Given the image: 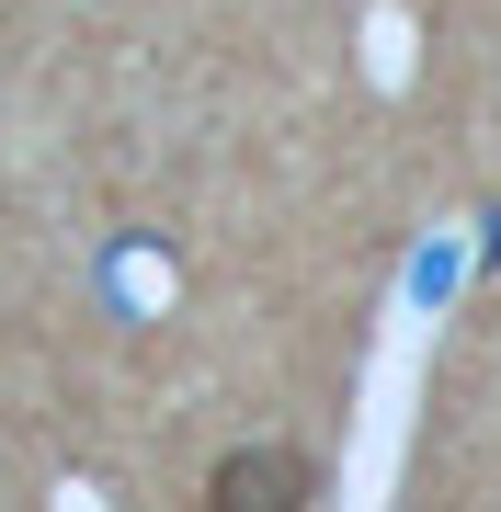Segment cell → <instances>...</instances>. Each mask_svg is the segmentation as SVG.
<instances>
[{
	"label": "cell",
	"mask_w": 501,
	"mask_h": 512,
	"mask_svg": "<svg viewBox=\"0 0 501 512\" xmlns=\"http://www.w3.org/2000/svg\"><path fill=\"white\" fill-rule=\"evenodd\" d=\"M205 501L217 512H297V501H319V467L297 444H240V456L205 478Z\"/></svg>",
	"instance_id": "obj_1"
}]
</instances>
